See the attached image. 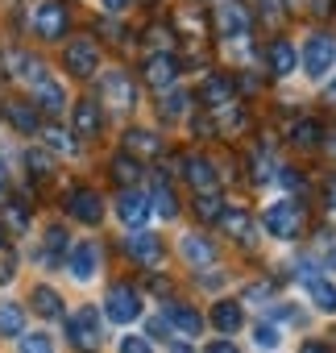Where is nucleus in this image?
Returning <instances> with one entry per match:
<instances>
[{
    "label": "nucleus",
    "instance_id": "nucleus-48",
    "mask_svg": "<svg viewBox=\"0 0 336 353\" xmlns=\"http://www.w3.org/2000/svg\"><path fill=\"white\" fill-rule=\"evenodd\" d=\"M171 353H196V349H191L187 341H171Z\"/></svg>",
    "mask_w": 336,
    "mask_h": 353
},
{
    "label": "nucleus",
    "instance_id": "nucleus-47",
    "mask_svg": "<svg viewBox=\"0 0 336 353\" xmlns=\"http://www.w3.org/2000/svg\"><path fill=\"white\" fill-rule=\"evenodd\" d=\"M129 5H133V0H104V9H108V13H125Z\"/></svg>",
    "mask_w": 336,
    "mask_h": 353
},
{
    "label": "nucleus",
    "instance_id": "nucleus-31",
    "mask_svg": "<svg viewBox=\"0 0 336 353\" xmlns=\"http://www.w3.org/2000/svg\"><path fill=\"white\" fill-rule=\"evenodd\" d=\"M319 137H324L319 121H299V125L291 129V141H295L299 150H315V145H319Z\"/></svg>",
    "mask_w": 336,
    "mask_h": 353
},
{
    "label": "nucleus",
    "instance_id": "nucleus-37",
    "mask_svg": "<svg viewBox=\"0 0 336 353\" xmlns=\"http://www.w3.org/2000/svg\"><path fill=\"white\" fill-rule=\"evenodd\" d=\"M42 137H46V145H50V150H63V154H71V150H75V141H71V137H67V133H63L59 125L42 129Z\"/></svg>",
    "mask_w": 336,
    "mask_h": 353
},
{
    "label": "nucleus",
    "instance_id": "nucleus-44",
    "mask_svg": "<svg viewBox=\"0 0 336 353\" xmlns=\"http://www.w3.org/2000/svg\"><path fill=\"white\" fill-rule=\"evenodd\" d=\"M204 353H241V349H237L233 341H224V336H220V341H212V345H208Z\"/></svg>",
    "mask_w": 336,
    "mask_h": 353
},
{
    "label": "nucleus",
    "instance_id": "nucleus-51",
    "mask_svg": "<svg viewBox=\"0 0 336 353\" xmlns=\"http://www.w3.org/2000/svg\"><path fill=\"white\" fill-rule=\"evenodd\" d=\"M328 150H332V154H336V133H332V141H328Z\"/></svg>",
    "mask_w": 336,
    "mask_h": 353
},
{
    "label": "nucleus",
    "instance_id": "nucleus-1",
    "mask_svg": "<svg viewBox=\"0 0 336 353\" xmlns=\"http://www.w3.org/2000/svg\"><path fill=\"white\" fill-rule=\"evenodd\" d=\"M212 21H216V34L224 42L249 38V26H253V17H249V9L241 5V0H216V5H212Z\"/></svg>",
    "mask_w": 336,
    "mask_h": 353
},
{
    "label": "nucleus",
    "instance_id": "nucleus-25",
    "mask_svg": "<svg viewBox=\"0 0 336 353\" xmlns=\"http://www.w3.org/2000/svg\"><path fill=\"white\" fill-rule=\"evenodd\" d=\"M220 225H224V233L237 237V241H249V237H253V221H249V212H241V208H224Z\"/></svg>",
    "mask_w": 336,
    "mask_h": 353
},
{
    "label": "nucleus",
    "instance_id": "nucleus-45",
    "mask_svg": "<svg viewBox=\"0 0 336 353\" xmlns=\"http://www.w3.org/2000/svg\"><path fill=\"white\" fill-rule=\"evenodd\" d=\"M100 34H108L112 42H120V38H125V30H120V26H112V21H100Z\"/></svg>",
    "mask_w": 336,
    "mask_h": 353
},
{
    "label": "nucleus",
    "instance_id": "nucleus-20",
    "mask_svg": "<svg viewBox=\"0 0 336 353\" xmlns=\"http://www.w3.org/2000/svg\"><path fill=\"white\" fill-rule=\"evenodd\" d=\"M295 63H299V54H295V46H291L286 38H278V42L270 46V71H274L278 79H286V75L295 71Z\"/></svg>",
    "mask_w": 336,
    "mask_h": 353
},
{
    "label": "nucleus",
    "instance_id": "nucleus-18",
    "mask_svg": "<svg viewBox=\"0 0 336 353\" xmlns=\"http://www.w3.org/2000/svg\"><path fill=\"white\" fill-rule=\"evenodd\" d=\"M104 96H108V104H116V108H133V79H129L125 71H108V75H104Z\"/></svg>",
    "mask_w": 336,
    "mask_h": 353
},
{
    "label": "nucleus",
    "instance_id": "nucleus-28",
    "mask_svg": "<svg viewBox=\"0 0 336 353\" xmlns=\"http://www.w3.org/2000/svg\"><path fill=\"white\" fill-rule=\"evenodd\" d=\"M21 328H25L21 303H0V336H21Z\"/></svg>",
    "mask_w": 336,
    "mask_h": 353
},
{
    "label": "nucleus",
    "instance_id": "nucleus-6",
    "mask_svg": "<svg viewBox=\"0 0 336 353\" xmlns=\"http://www.w3.org/2000/svg\"><path fill=\"white\" fill-rule=\"evenodd\" d=\"M67 5H59V0H42V5L34 9V30H38V38H46V42H54V38H63L67 34Z\"/></svg>",
    "mask_w": 336,
    "mask_h": 353
},
{
    "label": "nucleus",
    "instance_id": "nucleus-4",
    "mask_svg": "<svg viewBox=\"0 0 336 353\" xmlns=\"http://www.w3.org/2000/svg\"><path fill=\"white\" fill-rule=\"evenodd\" d=\"M104 312H108L112 324H133V320L141 316V299H137V291H133L129 283H116V287H108Z\"/></svg>",
    "mask_w": 336,
    "mask_h": 353
},
{
    "label": "nucleus",
    "instance_id": "nucleus-32",
    "mask_svg": "<svg viewBox=\"0 0 336 353\" xmlns=\"http://www.w3.org/2000/svg\"><path fill=\"white\" fill-rule=\"evenodd\" d=\"M9 121H13L21 133H34V129H38V112H34V104H21V100L9 104Z\"/></svg>",
    "mask_w": 336,
    "mask_h": 353
},
{
    "label": "nucleus",
    "instance_id": "nucleus-9",
    "mask_svg": "<svg viewBox=\"0 0 336 353\" xmlns=\"http://www.w3.org/2000/svg\"><path fill=\"white\" fill-rule=\"evenodd\" d=\"M67 212H71L75 221H83V225H100V216H104V200H100L92 188H79V192L67 196Z\"/></svg>",
    "mask_w": 336,
    "mask_h": 353
},
{
    "label": "nucleus",
    "instance_id": "nucleus-16",
    "mask_svg": "<svg viewBox=\"0 0 336 353\" xmlns=\"http://www.w3.org/2000/svg\"><path fill=\"white\" fill-rule=\"evenodd\" d=\"M212 324H216L224 336H233V332L245 324V312H241V303H237V299H216V303H212Z\"/></svg>",
    "mask_w": 336,
    "mask_h": 353
},
{
    "label": "nucleus",
    "instance_id": "nucleus-29",
    "mask_svg": "<svg viewBox=\"0 0 336 353\" xmlns=\"http://www.w3.org/2000/svg\"><path fill=\"white\" fill-rule=\"evenodd\" d=\"M112 179L125 183V188L137 183V179H141V162H137L133 154H116V158H112Z\"/></svg>",
    "mask_w": 336,
    "mask_h": 353
},
{
    "label": "nucleus",
    "instance_id": "nucleus-26",
    "mask_svg": "<svg viewBox=\"0 0 336 353\" xmlns=\"http://www.w3.org/2000/svg\"><path fill=\"white\" fill-rule=\"evenodd\" d=\"M162 141L149 133V129H129L125 133V154H158Z\"/></svg>",
    "mask_w": 336,
    "mask_h": 353
},
{
    "label": "nucleus",
    "instance_id": "nucleus-22",
    "mask_svg": "<svg viewBox=\"0 0 336 353\" xmlns=\"http://www.w3.org/2000/svg\"><path fill=\"white\" fill-rule=\"evenodd\" d=\"M63 254H71V245H67V229H50L46 241H42L38 262H42V266H54V262H63Z\"/></svg>",
    "mask_w": 336,
    "mask_h": 353
},
{
    "label": "nucleus",
    "instance_id": "nucleus-42",
    "mask_svg": "<svg viewBox=\"0 0 336 353\" xmlns=\"http://www.w3.org/2000/svg\"><path fill=\"white\" fill-rule=\"evenodd\" d=\"M149 42L158 46V54H166V46H171V30H166V26H149Z\"/></svg>",
    "mask_w": 336,
    "mask_h": 353
},
{
    "label": "nucleus",
    "instance_id": "nucleus-19",
    "mask_svg": "<svg viewBox=\"0 0 336 353\" xmlns=\"http://www.w3.org/2000/svg\"><path fill=\"white\" fill-rule=\"evenodd\" d=\"M100 125H104L100 104H96V100H79V104H75V137H96Z\"/></svg>",
    "mask_w": 336,
    "mask_h": 353
},
{
    "label": "nucleus",
    "instance_id": "nucleus-21",
    "mask_svg": "<svg viewBox=\"0 0 336 353\" xmlns=\"http://www.w3.org/2000/svg\"><path fill=\"white\" fill-rule=\"evenodd\" d=\"M9 63H13V67H17V71H13V75H17V79H25V83H34V88H38V83H46V79H50V75H46V63H38V59H34V54H13V59H9Z\"/></svg>",
    "mask_w": 336,
    "mask_h": 353
},
{
    "label": "nucleus",
    "instance_id": "nucleus-41",
    "mask_svg": "<svg viewBox=\"0 0 336 353\" xmlns=\"http://www.w3.org/2000/svg\"><path fill=\"white\" fill-rule=\"evenodd\" d=\"M120 353H154V345L145 336H120Z\"/></svg>",
    "mask_w": 336,
    "mask_h": 353
},
{
    "label": "nucleus",
    "instance_id": "nucleus-15",
    "mask_svg": "<svg viewBox=\"0 0 336 353\" xmlns=\"http://www.w3.org/2000/svg\"><path fill=\"white\" fill-rule=\"evenodd\" d=\"M200 100L208 104V108H229L233 104V79H224V75H208L204 79V88H200Z\"/></svg>",
    "mask_w": 336,
    "mask_h": 353
},
{
    "label": "nucleus",
    "instance_id": "nucleus-35",
    "mask_svg": "<svg viewBox=\"0 0 336 353\" xmlns=\"http://www.w3.org/2000/svg\"><path fill=\"white\" fill-rule=\"evenodd\" d=\"M187 112V92H166V100H162V117L166 121H179Z\"/></svg>",
    "mask_w": 336,
    "mask_h": 353
},
{
    "label": "nucleus",
    "instance_id": "nucleus-2",
    "mask_svg": "<svg viewBox=\"0 0 336 353\" xmlns=\"http://www.w3.org/2000/svg\"><path fill=\"white\" fill-rule=\"evenodd\" d=\"M266 229H270V237H278V241H291V237H299V229H303V204H295V200H278V204H270L266 208Z\"/></svg>",
    "mask_w": 336,
    "mask_h": 353
},
{
    "label": "nucleus",
    "instance_id": "nucleus-7",
    "mask_svg": "<svg viewBox=\"0 0 336 353\" xmlns=\"http://www.w3.org/2000/svg\"><path fill=\"white\" fill-rule=\"evenodd\" d=\"M67 71L79 75V79H87V75L100 71V50H96L92 38H75V42L67 46Z\"/></svg>",
    "mask_w": 336,
    "mask_h": 353
},
{
    "label": "nucleus",
    "instance_id": "nucleus-49",
    "mask_svg": "<svg viewBox=\"0 0 336 353\" xmlns=\"http://www.w3.org/2000/svg\"><path fill=\"white\" fill-rule=\"evenodd\" d=\"M9 188V170H5V162H0V192Z\"/></svg>",
    "mask_w": 336,
    "mask_h": 353
},
{
    "label": "nucleus",
    "instance_id": "nucleus-52",
    "mask_svg": "<svg viewBox=\"0 0 336 353\" xmlns=\"http://www.w3.org/2000/svg\"><path fill=\"white\" fill-rule=\"evenodd\" d=\"M286 5H291V9H295V5H303V0H286Z\"/></svg>",
    "mask_w": 336,
    "mask_h": 353
},
{
    "label": "nucleus",
    "instance_id": "nucleus-3",
    "mask_svg": "<svg viewBox=\"0 0 336 353\" xmlns=\"http://www.w3.org/2000/svg\"><path fill=\"white\" fill-rule=\"evenodd\" d=\"M332 63H336V42H332V34H311L307 46H303V71H307L311 79H324V75L332 71Z\"/></svg>",
    "mask_w": 336,
    "mask_h": 353
},
{
    "label": "nucleus",
    "instance_id": "nucleus-5",
    "mask_svg": "<svg viewBox=\"0 0 336 353\" xmlns=\"http://www.w3.org/2000/svg\"><path fill=\"white\" fill-rule=\"evenodd\" d=\"M67 336L75 349H96L100 345V312L96 307H79L75 316H67Z\"/></svg>",
    "mask_w": 336,
    "mask_h": 353
},
{
    "label": "nucleus",
    "instance_id": "nucleus-14",
    "mask_svg": "<svg viewBox=\"0 0 336 353\" xmlns=\"http://www.w3.org/2000/svg\"><path fill=\"white\" fill-rule=\"evenodd\" d=\"M179 250H183V258H187L191 266H200V270H208V266L216 262V245H212L204 233H187Z\"/></svg>",
    "mask_w": 336,
    "mask_h": 353
},
{
    "label": "nucleus",
    "instance_id": "nucleus-40",
    "mask_svg": "<svg viewBox=\"0 0 336 353\" xmlns=\"http://www.w3.org/2000/svg\"><path fill=\"white\" fill-rule=\"evenodd\" d=\"M25 162H30V170L38 174V179H46V174H50V158H46V154L30 150V154H25Z\"/></svg>",
    "mask_w": 336,
    "mask_h": 353
},
{
    "label": "nucleus",
    "instance_id": "nucleus-53",
    "mask_svg": "<svg viewBox=\"0 0 336 353\" xmlns=\"http://www.w3.org/2000/svg\"><path fill=\"white\" fill-rule=\"evenodd\" d=\"M0 237H5V233H0ZM0 245H5V241H0Z\"/></svg>",
    "mask_w": 336,
    "mask_h": 353
},
{
    "label": "nucleus",
    "instance_id": "nucleus-8",
    "mask_svg": "<svg viewBox=\"0 0 336 353\" xmlns=\"http://www.w3.org/2000/svg\"><path fill=\"white\" fill-rule=\"evenodd\" d=\"M67 270H71V279L92 283L96 270H100V245H96V241H79V245H71V254H67Z\"/></svg>",
    "mask_w": 336,
    "mask_h": 353
},
{
    "label": "nucleus",
    "instance_id": "nucleus-10",
    "mask_svg": "<svg viewBox=\"0 0 336 353\" xmlns=\"http://www.w3.org/2000/svg\"><path fill=\"white\" fill-rule=\"evenodd\" d=\"M149 196H141V192H133V188H125L120 192V200H116V216L129 225V229H141L145 221H149Z\"/></svg>",
    "mask_w": 336,
    "mask_h": 353
},
{
    "label": "nucleus",
    "instance_id": "nucleus-11",
    "mask_svg": "<svg viewBox=\"0 0 336 353\" xmlns=\"http://www.w3.org/2000/svg\"><path fill=\"white\" fill-rule=\"evenodd\" d=\"M175 79H179V59L171 50L145 59V83L149 88H175Z\"/></svg>",
    "mask_w": 336,
    "mask_h": 353
},
{
    "label": "nucleus",
    "instance_id": "nucleus-33",
    "mask_svg": "<svg viewBox=\"0 0 336 353\" xmlns=\"http://www.w3.org/2000/svg\"><path fill=\"white\" fill-rule=\"evenodd\" d=\"M196 212H200V221H220V216H224V200H220L216 192H208V196L196 200Z\"/></svg>",
    "mask_w": 336,
    "mask_h": 353
},
{
    "label": "nucleus",
    "instance_id": "nucleus-50",
    "mask_svg": "<svg viewBox=\"0 0 336 353\" xmlns=\"http://www.w3.org/2000/svg\"><path fill=\"white\" fill-rule=\"evenodd\" d=\"M328 208H336V183L328 188Z\"/></svg>",
    "mask_w": 336,
    "mask_h": 353
},
{
    "label": "nucleus",
    "instance_id": "nucleus-43",
    "mask_svg": "<svg viewBox=\"0 0 336 353\" xmlns=\"http://www.w3.org/2000/svg\"><path fill=\"white\" fill-rule=\"evenodd\" d=\"M278 183H282V188H299V174H295V166H278Z\"/></svg>",
    "mask_w": 336,
    "mask_h": 353
},
{
    "label": "nucleus",
    "instance_id": "nucleus-24",
    "mask_svg": "<svg viewBox=\"0 0 336 353\" xmlns=\"http://www.w3.org/2000/svg\"><path fill=\"white\" fill-rule=\"evenodd\" d=\"M34 96H38V108H46V112H63V108H67V92H63V83H54V79L38 83Z\"/></svg>",
    "mask_w": 336,
    "mask_h": 353
},
{
    "label": "nucleus",
    "instance_id": "nucleus-46",
    "mask_svg": "<svg viewBox=\"0 0 336 353\" xmlns=\"http://www.w3.org/2000/svg\"><path fill=\"white\" fill-rule=\"evenodd\" d=\"M299 353H332V349H328L324 341H303V349H299Z\"/></svg>",
    "mask_w": 336,
    "mask_h": 353
},
{
    "label": "nucleus",
    "instance_id": "nucleus-38",
    "mask_svg": "<svg viewBox=\"0 0 336 353\" xmlns=\"http://www.w3.org/2000/svg\"><path fill=\"white\" fill-rule=\"evenodd\" d=\"M253 341H258L262 349H274L282 336H278V328H274V324H258V328H253Z\"/></svg>",
    "mask_w": 336,
    "mask_h": 353
},
{
    "label": "nucleus",
    "instance_id": "nucleus-13",
    "mask_svg": "<svg viewBox=\"0 0 336 353\" xmlns=\"http://www.w3.org/2000/svg\"><path fill=\"white\" fill-rule=\"evenodd\" d=\"M183 174H187V179H191V188H196L200 196L216 192V183H220V174H216V166H212L208 158H200V154H196V158H187V170H183Z\"/></svg>",
    "mask_w": 336,
    "mask_h": 353
},
{
    "label": "nucleus",
    "instance_id": "nucleus-39",
    "mask_svg": "<svg viewBox=\"0 0 336 353\" xmlns=\"http://www.w3.org/2000/svg\"><path fill=\"white\" fill-rule=\"evenodd\" d=\"M13 270H17V254H13L9 245H0V283H9Z\"/></svg>",
    "mask_w": 336,
    "mask_h": 353
},
{
    "label": "nucleus",
    "instance_id": "nucleus-17",
    "mask_svg": "<svg viewBox=\"0 0 336 353\" xmlns=\"http://www.w3.org/2000/svg\"><path fill=\"white\" fill-rule=\"evenodd\" d=\"M166 324H171L179 336H200V328H204L200 312H196V307H183V303H171V307H166Z\"/></svg>",
    "mask_w": 336,
    "mask_h": 353
},
{
    "label": "nucleus",
    "instance_id": "nucleus-30",
    "mask_svg": "<svg viewBox=\"0 0 336 353\" xmlns=\"http://www.w3.org/2000/svg\"><path fill=\"white\" fill-rule=\"evenodd\" d=\"M307 295L315 299L319 312H336V287L328 279H307Z\"/></svg>",
    "mask_w": 336,
    "mask_h": 353
},
{
    "label": "nucleus",
    "instance_id": "nucleus-12",
    "mask_svg": "<svg viewBox=\"0 0 336 353\" xmlns=\"http://www.w3.org/2000/svg\"><path fill=\"white\" fill-rule=\"evenodd\" d=\"M125 250H129V258H137L141 266H158V258H162V241H158L154 233H145V229H137L133 237H125Z\"/></svg>",
    "mask_w": 336,
    "mask_h": 353
},
{
    "label": "nucleus",
    "instance_id": "nucleus-27",
    "mask_svg": "<svg viewBox=\"0 0 336 353\" xmlns=\"http://www.w3.org/2000/svg\"><path fill=\"white\" fill-rule=\"evenodd\" d=\"M34 312L46 316V320L63 316V299H59V291H54V287H34Z\"/></svg>",
    "mask_w": 336,
    "mask_h": 353
},
{
    "label": "nucleus",
    "instance_id": "nucleus-34",
    "mask_svg": "<svg viewBox=\"0 0 336 353\" xmlns=\"http://www.w3.org/2000/svg\"><path fill=\"white\" fill-rule=\"evenodd\" d=\"M0 216H5V225L13 233H25L30 229V208H21V204H5V208H0Z\"/></svg>",
    "mask_w": 336,
    "mask_h": 353
},
{
    "label": "nucleus",
    "instance_id": "nucleus-23",
    "mask_svg": "<svg viewBox=\"0 0 336 353\" xmlns=\"http://www.w3.org/2000/svg\"><path fill=\"white\" fill-rule=\"evenodd\" d=\"M149 208L158 212V216H166L171 221L175 212H179V200H175V192L166 188V179H154V192H149Z\"/></svg>",
    "mask_w": 336,
    "mask_h": 353
},
{
    "label": "nucleus",
    "instance_id": "nucleus-36",
    "mask_svg": "<svg viewBox=\"0 0 336 353\" xmlns=\"http://www.w3.org/2000/svg\"><path fill=\"white\" fill-rule=\"evenodd\" d=\"M21 353H54L46 332H21Z\"/></svg>",
    "mask_w": 336,
    "mask_h": 353
},
{
    "label": "nucleus",
    "instance_id": "nucleus-54",
    "mask_svg": "<svg viewBox=\"0 0 336 353\" xmlns=\"http://www.w3.org/2000/svg\"><path fill=\"white\" fill-rule=\"evenodd\" d=\"M332 5H336V0H332Z\"/></svg>",
    "mask_w": 336,
    "mask_h": 353
}]
</instances>
